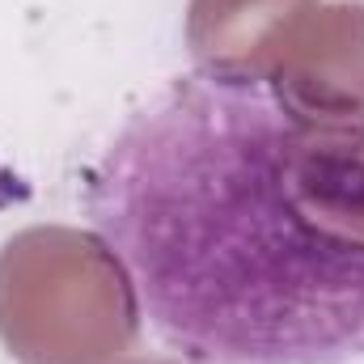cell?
Wrapping results in <instances>:
<instances>
[{"label": "cell", "mask_w": 364, "mask_h": 364, "mask_svg": "<svg viewBox=\"0 0 364 364\" xmlns=\"http://www.w3.org/2000/svg\"><path fill=\"white\" fill-rule=\"evenodd\" d=\"M85 216L136 318L186 364L364 360V106L212 60L110 136Z\"/></svg>", "instance_id": "6da1fadb"}]
</instances>
